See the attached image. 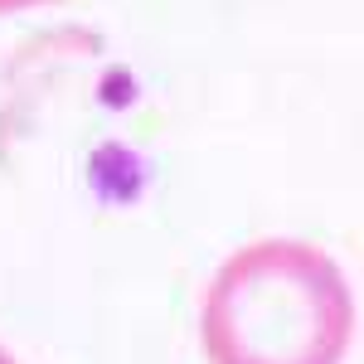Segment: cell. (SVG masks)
I'll return each instance as SVG.
<instances>
[{
    "label": "cell",
    "mask_w": 364,
    "mask_h": 364,
    "mask_svg": "<svg viewBox=\"0 0 364 364\" xmlns=\"http://www.w3.org/2000/svg\"><path fill=\"white\" fill-rule=\"evenodd\" d=\"M355 291L301 238H257L214 272L199 306L209 364H340L355 345Z\"/></svg>",
    "instance_id": "cell-1"
},
{
    "label": "cell",
    "mask_w": 364,
    "mask_h": 364,
    "mask_svg": "<svg viewBox=\"0 0 364 364\" xmlns=\"http://www.w3.org/2000/svg\"><path fill=\"white\" fill-rule=\"evenodd\" d=\"M39 5H58V0H0V15H20V10H39Z\"/></svg>",
    "instance_id": "cell-2"
},
{
    "label": "cell",
    "mask_w": 364,
    "mask_h": 364,
    "mask_svg": "<svg viewBox=\"0 0 364 364\" xmlns=\"http://www.w3.org/2000/svg\"><path fill=\"white\" fill-rule=\"evenodd\" d=\"M0 364H20V360H15V355H10V350H5V345H0Z\"/></svg>",
    "instance_id": "cell-3"
}]
</instances>
